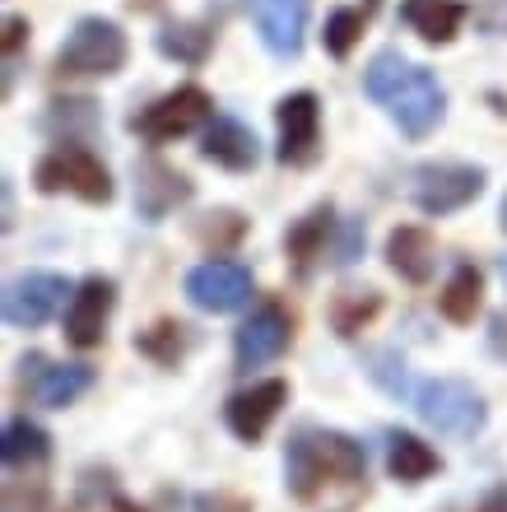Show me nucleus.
Masks as SVG:
<instances>
[{"label":"nucleus","instance_id":"f257e3e1","mask_svg":"<svg viewBox=\"0 0 507 512\" xmlns=\"http://www.w3.org/2000/svg\"><path fill=\"white\" fill-rule=\"evenodd\" d=\"M363 94L382 103L387 117L401 126L410 140L438 131L442 112H447V89L428 66H414L401 52H377L363 70Z\"/></svg>","mask_w":507,"mask_h":512},{"label":"nucleus","instance_id":"f03ea898","mask_svg":"<svg viewBox=\"0 0 507 512\" xmlns=\"http://www.w3.org/2000/svg\"><path fill=\"white\" fill-rule=\"evenodd\" d=\"M363 475H368L363 447L335 429H303L284 452V485L303 503L331 485H359Z\"/></svg>","mask_w":507,"mask_h":512},{"label":"nucleus","instance_id":"7ed1b4c3","mask_svg":"<svg viewBox=\"0 0 507 512\" xmlns=\"http://www.w3.org/2000/svg\"><path fill=\"white\" fill-rule=\"evenodd\" d=\"M405 401L419 410L424 424H433L447 438H475L484 429V419H489L484 396L461 378H414Z\"/></svg>","mask_w":507,"mask_h":512},{"label":"nucleus","instance_id":"20e7f679","mask_svg":"<svg viewBox=\"0 0 507 512\" xmlns=\"http://www.w3.org/2000/svg\"><path fill=\"white\" fill-rule=\"evenodd\" d=\"M126 33H121L112 19H80V24L66 33L61 42V52H56V75H66V80H107V75H117L126 66Z\"/></svg>","mask_w":507,"mask_h":512},{"label":"nucleus","instance_id":"39448f33","mask_svg":"<svg viewBox=\"0 0 507 512\" xmlns=\"http://www.w3.org/2000/svg\"><path fill=\"white\" fill-rule=\"evenodd\" d=\"M33 182H38V191H47V196L70 191V196H80V201H89V205L112 201V177H107L103 159L84 145H61V149H52V154H42L38 168H33Z\"/></svg>","mask_w":507,"mask_h":512},{"label":"nucleus","instance_id":"423d86ee","mask_svg":"<svg viewBox=\"0 0 507 512\" xmlns=\"http://www.w3.org/2000/svg\"><path fill=\"white\" fill-rule=\"evenodd\" d=\"M214 122V103L201 84H182L173 94L154 98L145 112L131 117V131L145 135L149 145H168V140H182V135L201 131V126Z\"/></svg>","mask_w":507,"mask_h":512},{"label":"nucleus","instance_id":"0eeeda50","mask_svg":"<svg viewBox=\"0 0 507 512\" xmlns=\"http://www.w3.org/2000/svg\"><path fill=\"white\" fill-rule=\"evenodd\" d=\"M484 182L489 177L475 163H424L414 173L410 196L424 215H452V210H466L470 201H480Z\"/></svg>","mask_w":507,"mask_h":512},{"label":"nucleus","instance_id":"6e6552de","mask_svg":"<svg viewBox=\"0 0 507 512\" xmlns=\"http://www.w3.org/2000/svg\"><path fill=\"white\" fill-rule=\"evenodd\" d=\"M289 340H294V317L284 312V303L266 298V303L238 326L233 359H238L242 373H252V368H266L270 359H280V354L289 350Z\"/></svg>","mask_w":507,"mask_h":512},{"label":"nucleus","instance_id":"1a4fd4ad","mask_svg":"<svg viewBox=\"0 0 507 512\" xmlns=\"http://www.w3.org/2000/svg\"><path fill=\"white\" fill-rule=\"evenodd\" d=\"M66 294H70L66 275H56V270H28V275L5 284V322L24 326V331H38V326H47L56 317Z\"/></svg>","mask_w":507,"mask_h":512},{"label":"nucleus","instance_id":"9d476101","mask_svg":"<svg viewBox=\"0 0 507 512\" xmlns=\"http://www.w3.org/2000/svg\"><path fill=\"white\" fill-rule=\"evenodd\" d=\"M275 122H280V145H275L280 163H289V168L317 163V154H321V103H317V94H307V89L284 94L280 108H275Z\"/></svg>","mask_w":507,"mask_h":512},{"label":"nucleus","instance_id":"9b49d317","mask_svg":"<svg viewBox=\"0 0 507 512\" xmlns=\"http://www.w3.org/2000/svg\"><path fill=\"white\" fill-rule=\"evenodd\" d=\"M270 56L294 61L303 52V33L312 19V0H242Z\"/></svg>","mask_w":507,"mask_h":512},{"label":"nucleus","instance_id":"f8f14e48","mask_svg":"<svg viewBox=\"0 0 507 512\" xmlns=\"http://www.w3.org/2000/svg\"><path fill=\"white\" fill-rule=\"evenodd\" d=\"M187 298L201 312H238L252 298V270L242 261H201L187 275Z\"/></svg>","mask_w":507,"mask_h":512},{"label":"nucleus","instance_id":"ddd939ff","mask_svg":"<svg viewBox=\"0 0 507 512\" xmlns=\"http://www.w3.org/2000/svg\"><path fill=\"white\" fill-rule=\"evenodd\" d=\"M112 308H117V284L107 280V275H89V280L70 294L66 345H75V350H94V345H103V331H107Z\"/></svg>","mask_w":507,"mask_h":512},{"label":"nucleus","instance_id":"4468645a","mask_svg":"<svg viewBox=\"0 0 507 512\" xmlns=\"http://www.w3.org/2000/svg\"><path fill=\"white\" fill-rule=\"evenodd\" d=\"M284 401H289V382H280V378L252 382L247 391H233V396H228L224 419L242 443H261L266 429L275 424V415L284 410Z\"/></svg>","mask_w":507,"mask_h":512},{"label":"nucleus","instance_id":"2eb2a0df","mask_svg":"<svg viewBox=\"0 0 507 512\" xmlns=\"http://www.w3.org/2000/svg\"><path fill=\"white\" fill-rule=\"evenodd\" d=\"M94 387V368L84 364H47L42 354L24 359V391L28 401L47 405V410H66Z\"/></svg>","mask_w":507,"mask_h":512},{"label":"nucleus","instance_id":"dca6fc26","mask_svg":"<svg viewBox=\"0 0 507 512\" xmlns=\"http://www.w3.org/2000/svg\"><path fill=\"white\" fill-rule=\"evenodd\" d=\"M201 159L214 168H228V173H252L261 159V140L238 117H214L201 135Z\"/></svg>","mask_w":507,"mask_h":512},{"label":"nucleus","instance_id":"f3484780","mask_svg":"<svg viewBox=\"0 0 507 512\" xmlns=\"http://www.w3.org/2000/svg\"><path fill=\"white\" fill-rule=\"evenodd\" d=\"M191 201V182L177 168L159 159H145L135 168V210L149 219V224H159L163 215H173L177 205Z\"/></svg>","mask_w":507,"mask_h":512},{"label":"nucleus","instance_id":"a211bd4d","mask_svg":"<svg viewBox=\"0 0 507 512\" xmlns=\"http://www.w3.org/2000/svg\"><path fill=\"white\" fill-rule=\"evenodd\" d=\"M387 266L396 270L405 284H428L433 280V270H438V247H433L428 229H419V224H401V229H391Z\"/></svg>","mask_w":507,"mask_h":512},{"label":"nucleus","instance_id":"6ab92c4d","mask_svg":"<svg viewBox=\"0 0 507 512\" xmlns=\"http://www.w3.org/2000/svg\"><path fill=\"white\" fill-rule=\"evenodd\" d=\"M466 5L461 0H401V19L410 33H419L424 42L442 47V42H452L466 24Z\"/></svg>","mask_w":507,"mask_h":512},{"label":"nucleus","instance_id":"aec40b11","mask_svg":"<svg viewBox=\"0 0 507 512\" xmlns=\"http://www.w3.org/2000/svg\"><path fill=\"white\" fill-rule=\"evenodd\" d=\"M335 233V210L331 201L317 205V210H307L303 219H298L294 229L284 233V252H289V261H294L298 275H312V266H317L321 256H326V243H331Z\"/></svg>","mask_w":507,"mask_h":512},{"label":"nucleus","instance_id":"412c9836","mask_svg":"<svg viewBox=\"0 0 507 512\" xmlns=\"http://www.w3.org/2000/svg\"><path fill=\"white\" fill-rule=\"evenodd\" d=\"M480 303H484V275L475 266H456L452 280L442 284L438 294V312L456 326H470L480 317Z\"/></svg>","mask_w":507,"mask_h":512},{"label":"nucleus","instance_id":"4be33fe9","mask_svg":"<svg viewBox=\"0 0 507 512\" xmlns=\"http://www.w3.org/2000/svg\"><path fill=\"white\" fill-rule=\"evenodd\" d=\"M387 471L401 480V485H419L428 475L438 471V452L414 438V433H391L387 438Z\"/></svg>","mask_w":507,"mask_h":512},{"label":"nucleus","instance_id":"5701e85b","mask_svg":"<svg viewBox=\"0 0 507 512\" xmlns=\"http://www.w3.org/2000/svg\"><path fill=\"white\" fill-rule=\"evenodd\" d=\"M159 52L168 61H182V66H201L214 47V28L210 24H163L159 28Z\"/></svg>","mask_w":507,"mask_h":512},{"label":"nucleus","instance_id":"b1692460","mask_svg":"<svg viewBox=\"0 0 507 512\" xmlns=\"http://www.w3.org/2000/svg\"><path fill=\"white\" fill-rule=\"evenodd\" d=\"M0 457H5V466H42V461L52 457V438L38 424H28V419H10Z\"/></svg>","mask_w":507,"mask_h":512},{"label":"nucleus","instance_id":"393cba45","mask_svg":"<svg viewBox=\"0 0 507 512\" xmlns=\"http://www.w3.org/2000/svg\"><path fill=\"white\" fill-rule=\"evenodd\" d=\"M368 14H373V5H368V10H359V5H340V10L326 14V33H321L326 56L345 61V56L354 52V42L363 38V28H368Z\"/></svg>","mask_w":507,"mask_h":512},{"label":"nucleus","instance_id":"a878e982","mask_svg":"<svg viewBox=\"0 0 507 512\" xmlns=\"http://www.w3.org/2000/svg\"><path fill=\"white\" fill-rule=\"evenodd\" d=\"M377 312H382V294H377V289H345V294H335V303H331V326L340 336H359Z\"/></svg>","mask_w":507,"mask_h":512},{"label":"nucleus","instance_id":"bb28decb","mask_svg":"<svg viewBox=\"0 0 507 512\" xmlns=\"http://www.w3.org/2000/svg\"><path fill=\"white\" fill-rule=\"evenodd\" d=\"M187 345H191V336L182 322H159V326H149L145 336H135V350L149 354L154 364H177L187 354Z\"/></svg>","mask_w":507,"mask_h":512},{"label":"nucleus","instance_id":"cd10ccee","mask_svg":"<svg viewBox=\"0 0 507 512\" xmlns=\"http://www.w3.org/2000/svg\"><path fill=\"white\" fill-rule=\"evenodd\" d=\"M368 373H373V382L377 387H387L391 396H410V387H414V373L405 368V359L401 354H391V350H377L373 359H368Z\"/></svg>","mask_w":507,"mask_h":512},{"label":"nucleus","instance_id":"c85d7f7f","mask_svg":"<svg viewBox=\"0 0 507 512\" xmlns=\"http://www.w3.org/2000/svg\"><path fill=\"white\" fill-rule=\"evenodd\" d=\"M247 233V219L233 215V210H214V215H205L201 224H196V238H201L205 247H233Z\"/></svg>","mask_w":507,"mask_h":512},{"label":"nucleus","instance_id":"c756f323","mask_svg":"<svg viewBox=\"0 0 507 512\" xmlns=\"http://www.w3.org/2000/svg\"><path fill=\"white\" fill-rule=\"evenodd\" d=\"M475 24H480L489 38H507V0H480V5H475Z\"/></svg>","mask_w":507,"mask_h":512},{"label":"nucleus","instance_id":"7c9ffc66","mask_svg":"<svg viewBox=\"0 0 507 512\" xmlns=\"http://www.w3.org/2000/svg\"><path fill=\"white\" fill-rule=\"evenodd\" d=\"M363 219H345V233H340V247H335V266H354L363 252Z\"/></svg>","mask_w":507,"mask_h":512},{"label":"nucleus","instance_id":"2f4dec72","mask_svg":"<svg viewBox=\"0 0 507 512\" xmlns=\"http://www.w3.org/2000/svg\"><path fill=\"white\" fill-rule=\"evenodd\" d=\"M24 38H28V19H19V14H5V56H10L14 61V52H19V47H24Z\"/></svg>","mask_w":507,"mask_h":512},{"label":"nucleus","instance_id":"473e14b6","mask_svg":"<svg viewBox=\"0 0 507 512\" xmlns=\"http://www.w3.org/2000/svg\"><path fill=\"white\" fill-rule=\"evenodd\" d=\"M94 512H140L131 499H121L117 489H103V499L94 503Z\"/></svg>","mask_w":507,"mask_h":512},{"label":"nucleus","instance_id":"72a5a7b5","mask_svg":"<svg viewBox=\"0 0 507 512\" xmlns=\"http://www.w3.org/2000/svg\"><path fill=\"white\" fill-rule=\"evenodd\" d=\"M475 512H507V485H498V489H489L480 499V508Z\"/></svg>","mask_w":507,"mask_h":512},{"label":"nucleus","instance_id":"f704fd0d","mask_svg":"<svg viewBox=\"0 0 507 512\" xmlns=\"http://www.w3.org/2000/svg\"><path fill=\"white\" fill-rule=\"evenodd\" d=\"M503 229H507V201H503Z\"/></svg>","mask_w":507,"mask_h":512},{"label":"nucleus","instance_id":"c9c22d12","mask_svg":"<svg viewBox=\"0 0 507 512\" xmlns=\"http://www.w3.org/2000/svg\"><path fill=\"white\" fill-rule=\"evenodd\" d=\"M503 280H507V261H503Z\"/></svg>","mask_w":507,"mask_h":512}]
</instances>
